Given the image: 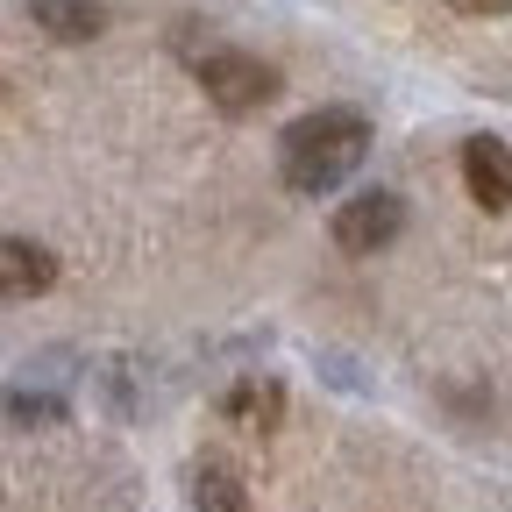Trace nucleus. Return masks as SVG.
Returning a JSON list of instances; mask_svg holds the SVG:
<instances>
[{
	"label": "nucleus",
	"instance_id": "6e6552de",
	"mask_svg": "<svg viewBox=\"0 0 512 512\" xmlns=\"http://www.w3.org/2000/svg\"><path fill=\"white\" fill-rule=\"evenodd\" d=\"M192 512H249L242 470L221 463V456H200V463H192Z\"/></svg>",
	"mask_w": 512,
	"mask_h": 512
},
{
	"label": "nucleus",
	"instance_id": "9d476101",
	"mask_svg": "<svg viewBox=\"0 0 512 512\" xmlns=\"http://www.w3.org/2000/svg\"><path fill=\"white\" fill-rule=\"evenodd\" d=\"M441 8H456V15H512V0H441Z\"/></svg>",
	"mask_w": 512,
	"mask_h": 512
},
{
	"label": "nucleus",
	"instance_id": "7ed1b4c3",
	"mask_svg": "<svg viewBox=\"0 0 512 512\" xmlns=\"http://www.w3.org/2000/svg\"><path fill=\"white\" fill-rule=\"evenodd\" d=\"M399 228H406L399 192H356V200L335 214V249L342 256H377L384 242H399Z\"/></svg>",
	"mask_w": 512,
	"mask_h": 512
},
{
	"label": "nucleus",
	"instance_id": "20e7f679",
	"mask_svg": "<svg viewBox=\"0 0 512 512\" xmlns=\"http://www.w3.org/2000/svg\"><path fill=\"white\" fill-rule=\"evenodd\" d=\"M463 185L484 214H505L512 207V150L498 136H470L463 143Z\"/></svg>",
	"mask_w": 512,
	"mask_h": 512
},
{
	"label": "nucleus",
	"instance_id": "39448f33",
	"mask_svg": "<svg viewBox=\"0 0 512 512\" xmlns=\"http://www.w3.org/2000/svg\"><path fill=\"white\" fill-rule=\"evenodd\" d=\"M57 285V256L29 235H0V299H36Z\"/></svg>",
	"mask_w": 512,
	"mask_h": 512
},
{
	"label": "nucleus",
	"instance_id": "1a4fd4ad",
	"mask_svg": "<svg viewBox=\"0 0 512 512\" xmlns=\"http://www.w3.org/2000/svg\"><path fill=\"white\" fill-rule=\"evenodd\" d=\"M57 413H64L57 399H29V392H8V420H22V427H29V420H57Z\"/></svg>",
	"mask_w": 512,
	"mask_h": 512
},
{
	"label": "nucleus",
	"instance_id": "423d86ee",
	"mask_svg": "<svg viewBox=\"0 0 512 512\" xmlns=\"http://www.w3.org/2000/svg\"><path fill=\"white\" fill-rule=\"evenodd\" d=\"M29 22L57 43H93L107 29V0H29Z\"/></svg>",
	"mask_w": 512,
	"mask_h": 512
},
{
	"label": "nucleus",
	"instance_id": "f03ea898",
	"mask_svg": "<svg viewBox=\"0 0 512 512\" xmlns=\"http://www.w3.org/2000/svg\"><path fill=\"white\" fill-rule=\"evenodd\" d=\"M200 93L221 114H256L264 100H278V64L249 57V50H214V57H200Z\"/></svg>",
	"mask_w": 512,
	"mask_h": 512
},
{
	"label": "nucleus",
	"instance_id": "0eeeda50",
	"mask_svg": "<svg viewBox=\"0 0 512 512\" xmlns=\"http://www.w3.org/2000/svg\"><path fill=\"white\" fill-rule=\"evenodd\" d=\"M221 413H228V427H242V434H271V427L285 420V384H271V377H242L235 392L221 399Z\"/></svg>",
	"mask_w": 512,
	"mask_h": 512
},
{
	"label": "nucleus",
	"instance_id": "f257e3e1",
	"mask_svg": "<svg viewBox=\"0 0 512 512\" xmlns=\"http://www.w3.org/2000/svg\"><path fill=\"white\" fill-rule=\"evenodd\" d=\"M370 150V121L356 107H320V114H299L278 143V171L292 192H335L342 178H356Z\"/></svg>",
	"mask_w": 512,
	"mask_h": 512
}]
</instances>
